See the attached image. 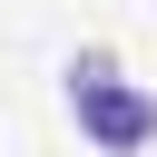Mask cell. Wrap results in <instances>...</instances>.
<instances>
[{
    "instance_id": "6da1fadb",
    "label": "cell",
    "mask_w": 157,
    "mask_h": 157,
    "mask_svg": "<svg viewBox=\"0 0 157 157\" xmlns=\"http://www.w3.org/2000/svg\"><path fill=\"white\" fill-rule=\"evenodd\" d=\"M69 108H78V128H88V147H108V157H137V147L157 137V98L128 88L108 59H78V69H69Z\"/></svg>"
}]
</instances>
